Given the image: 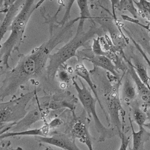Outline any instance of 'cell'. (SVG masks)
Instances as JSON below:
<instances>
[{
  "instance_id": "obj_2",
  "label": "cell",
  "mask_w": 150,
  "mask_h": 150,
  "mask_svg": "<svg viewBox=\"0 0 150 150\" xmlns=\"http://www.w3.org/2000/svg\"><path fill=\"white\" fill-rule=\"evenodd\" d=\"M35 0H26L22 9L13 21L9 30L11 34L8 39L1 44L0 49L1 60L6 68L9 66V59L12 53L18 50L23 39V36L28 22L33 12L36 10L45 0H39L35 3Z\"/></svg>"
},
{
  "instance_id": "obj_5",
  "label": "cell",
  "mask_w": 150,
  "mask_h": 150,
  "mask_svg": "<svg viewBox=\"0 0 150 150\" xmlns=\"http://www.w3.org/2000/svg\"><path fill=\"white\" fill-rule=\"evenodd\" d=\"M36 94V90L27 93L21 97L0 103L1 125L18 123L27 114L26 105Z\"/></svg>"
},
{
  "instance_id": "obj_6",
  "label": "cell",
  "mask_w": 150,
  "mask_h": 150,
  "mask_svg": "<svg viewBox=\"0 0 150 150\" xmlns=\"http://www.w3.org/2000/svg\"><path fill=\"white\" fill-rule=\"evenodd\" d=\"M125 73V71L124 72L122 77L118 79L111 87L110 90L107 94V107L110 118V124L112 125V128L117 132L120 137H121L123 132L122 129V125L120 118V112H121L122 113L124 110L120 99L119 89Z\"/></svg>"
},
{
  "instance_id": "obj_11",
  "label": "cell",
  "mask_w": 150,
  "mask_h": 150,
  "mask_svg": "<svg viewBox=\"0 0 150 150\" xmlns=\"http://www.w3.org/2000/svg\"><path fill=\"white\" fill-rule=\"evenodd\" d=\"M86 59L91 62L93 65L100 67L110 73L111 75L118 77V73L117 71V67L111 60L108 57L104 55L94 54V56L89 57V58H87Z\"/></svg>"
},
{
  "instance_id": "obj_10",
  "label": "cell",
  "mask_w": 150,
  "mask_h": 150,
  "mask_svg": "<svg viewBox=\"0 0 150 150\" xmlns=\"http://www.w3.org/2000/svg\"><path fill=\"white\" fill-rule=\"evenodd\" d=\"M76 74H77V76H79L81 79H83L87 83V84L89 86L90 89L91 90V91H93L94 95V97L97 99V101L98 102V104L101 108V110L103 111L104 114L105 116V118L107 121L108 122V124H110V122L109 121V119L108 118V115L107 113L105 111V110L104 109L103 105H102L100 100L99 99V97L97 91V88H96V85L93 83V82L92 81L91 78H90V73L88 70H87V69L86 67V66L81 63H79L77 64L76 67H75V70H74Z\"/></svg>"
},
{
  "instance_id": "obj_1",
  "label": "cell",
  "mask_w": 150,
  "mask_h": 150,
  "mask_svg": "<svg viewBox=\"0 0 150 150\" xmlns=\"http://www.w3.org/2000/svg\"><path fill=\"white\" fill-rule=\"evenodd\" d=\"M79 17L73 19L64 26L52 31L49 39L35 48L27 54H21L16 66L8 71L0 88L1 101L13 96L18 90L30 80L38 78L46 70V64L51 52L59 44L72 34V28L79 21Z\"/></svg>"
},
{
  "instance_id": "obj_26",
  "label": "cell",
  "mask_w": 150,
  "mask_h": 150,
  "mask_svg": "<svg viewBox=\"0 0 150 150\" xmlns=\"http://www.w3.org/2000/svg\"><path fill=\"white\" fill-rule=\"evenodd\" d=\"M62 123V120L60 118H56L53 119V120H52L49 123V125L50 127V128H54L56 127L59 126Z\"/></svg>"
},
{
  "instance_id": "obj_27",
  "label": "cell",
  "mask_w": 150,
  "mask_h": 150,
  "mask_svg": "<svg viewBox=\"0 0 150 150\" xmlns=\"http://www.w3.org/2000/svg\"><path fill=\"white\" fill-rule=\"evenodd\" d=\"M144 127H145L146 128H147L149 130H150V121L146 124H144Z\"/></svg>"
},
{
  "instance_id": "obj_15",
  "label": "cell",
  "mask_w": 150,
  "mask_h": 150,
  "mask_svg": "<svg viewBox=\"0 0 150 150\" xmlns=\"http://www.w3.org/2000/svg\"><path fill=\"white\" fill-rule=\"evenodd\" d=\"M89 0H76L77 6L79 8L80 19L77 26L76 32L80 33L84 31V21L88 19H91V14L89 11L88 3Z\"/></svg>"
},
{
  "instance_id": "obj_16",
  "label": "cell",
  "mask_w": 150,
  "mask_h": 150,
  "mask_svg": "<svg viewBox=\"0 0 150 150\" xmlns=\"http://www.w3.org/2000/svg\"><path fill=\"white\" fill-rule=\"evenodd\" d=\"M134 67L141 81L150 89V78L148 75L146 67L137 58H133Z\"/></svg>"
},
{
  "instance_id": "obj_18",
  "label": "cell",
  "mask_w": 150,
  "mask_h": 150,
  "mask_svg": "<svg viewBox=\"0 0 150 150\" xmlns=\"http://www.w3.org/2000/svg\"><path fill=\"white\" fill-rule=\"evenodd\" d=\"M117 9L120 11H127L129 12L134 18L136 19L138 16V11L135 6L134 0H120Z\"/></svg>"
},
{
  "instance_id": "obj_23",
  "label": "cell",
  "mask_w": 150,
  "mask_h": 150,
  "mask_svg": "<svg viewBox=\"0 0 150 150\" xmlns=\"http://www.w3.org/2000/svg\"><path fill=\"white\" fill-rule=\"evenodd\" d=\"M59 77L62 81L66 83L68 82L70 80V76L68 73L64 70L60 71L59 72Z\"/></svg>"
},
{
  "instance_id": "obj_29",
  "label": "cell",
  "mask_w": 150,
  "mask_h": 150,
  "mask_svg": "<svg viewBox=\"0 0 150 150\" xmlns=\"http://www.w3.org/2000/svg\"><path fill=\"white\" fill-rule=\"evenodd\" d=\"M95 0H89V1L90 2H93V1H94Z\"/></svg>"
},
{
  "instance_id": "obj_28",
  "label": "cell",
  "mask_w": 150,
  "mask_h": 150,
  "mask_svg": "<svg viewBox=\"0 0 150 150\" xmlns=\"http://www.w3.org/2000/svg\"><path fill=\"white\" fill-rule=\"evenodd\" d=\"M4 1V0H1V4H2V2Z\"/></svg>"
},
{
  "instance_id": "obj_8",
  "label": "cell",
  "mask_w": 150,
  "mask_h": 150,
  "mask_svg": "<svg viewBox=\"0 0 150 150\" xmlns=\"http://www.w3.org/2000/svg\"><path fill=\"white\" fill-rule=\"evenodd\" d=\"M26 0H16L7 9L3 21L1 22L0 27V38L1 40L4 36L10 29L13 21L19 12Z\"/></svg>"
},
{
  "instance_id": "obj_17",
  "label": "cell",
  "mask_w": 150,
  "mask_h": 150,
  "mask_svg": "<svg viewBox=\"0 0 150 150\" xmlns=\"http://www.w3.org/2000/svg\"><path fill=\"white\" fill-rule=\"evenodd\" d=\"M132 116L134 121L138 125L139 129L144 128L147 119V115L137 105L132 106Z\"/></svg>"
},
{
  "instance_id": "obj_25",
  "label": "cell",
  "mask_w": 150,
  "mask_h": 150,
  "mask_svg": "<svg viewBox=\"0 0 150 150\" xmlns=\"http://www.w3.org/2000/svg\"><path fill=\"white\" fill-rule=\"evenodd\" d=\"M140 42L141 44L139 43V45L146 51V53L150 56V44L145 39H142Z\"/></svg>"
},
{
  "instance_id": "obj_24",
  "label": "cell",
  "mask_w": 150,
  "mask_h": 150,
  "mask_svg": "<svg viewBox=\"0 0 150 150\" xmlns=\"http://www.w3.org/2000/svg\"><path fill=\"white\" fill-rule=\"evenodd\" d=\"M120 0H110L111 5V8L112 11V17L115 20H117V16L115 15V9H117Z\"/></svg>"
},
{
  "instance_id": "obj_30",
  "label": "cell",
  "mask_w": 150,
  "mask_h": 150,
  "mask_svg": "<svg viewBox=\"0 0 150 150\" xmlns=\"http://www.w3.org/2000/svg\"><path fill=\"white\" fill-rule=\"evenodd\" d=\"M50 150H53V149H50Z\"/></svg>"
},
{
  "instance_id": "obj_9",
  "label": "cell",
  "mask_w": 150,
  "mask_h": 150,
  "mask_svg": "<svg viewBox=\"0 0 150 150\" xmlns=\"http://www.w3.org/2000/svg\"><path fill=\"white\" fill-rule=\"evenodd\" d=\"M71 134L74 138H77L85 144L88 150H94L90 132L86 125L80 120H77L71 128Z\"/></svg>"
},
{
  "instance_id": "obj_21",
  "label": "cell",
  "mask_w": 150,
  "mask_h": 150,
  "mask_svg": "<svg viewBox=\"0 0 150 150\" xmlns=\"http://www.w3.org/2000/svg\"><path fill=\"white\" fill-rule=\"evenodd\" d=\"M129 37H130V39H131L132 43H134V45H135V46L136 47V48L137 49V50H138L139 52V53L141 54V55L142 56V57L144 58V59H145V60L146 61V63L148 64L149 67L150 68V60H149V59H148V56H147V55H146L145 52H144V51L143 50L142 47L139 45V44L138 42H137L131 36H129Z\"/></svg>"
},
{
  "instance_id": "obj_19",
  "label": "cell",
  "mask_w": 150,
  "mask_h": 150,
  "mask_svg": "<svg viewBox=\"0 0 150 150\" xmlns=\"http://www.w3.org/2000/svg\"><path fill=\"white\" fill-rule=\"evenodd\" d=\"M62 108H67L71 110L76 108L74 102L66 100H52L49 103V108L52 110H57Z\"/></svg>"
},
{
  "instance_id": "obj_7",
  "label": "cell",
  "mask_w": 150,
  "mask_h": 150,
  "mask_svg": "<svg viewBox=\"0 0 150 150\" xmlns=\"http://www.w3.org/2000/svg\"><path fill=\"white\" fill-rule=\"evenodd\" d=\"M74 138L64 134H56L51 137L36 136V139L40 143L53 145L64 150H81L76 145Z\"/></svg>"
},
{
  "instance_id": "obj_22",
  "label": "cell",
  "mask_w": 150,
  "mask_h": 150,
  "mask_svg": "<svg viewBox=\"0 0 150 150\" xmlns=\"http://www.w3.org/2000/svg\"><path fill=\"white\" fill-rule=\"evenodd\" d=\"M120 138L121 139V142L120 147L118 150H127L129 142V137H125L124 132H122Z\"/></svg>"
},
{
  "instance_id": "obj_3",
  "label": "cell",
  "mask_w": 150,
  "mask_h": 150,
  "mask_svg": "<svg viewBox=\"0 0 150 150\" xmlns=\"http://www.w3.org/2000/svg\"><path fill=\"white\" fill-rule=\"evenodd\" d=\"M100 28L96 24L91 25L86 31L76 32L74 36L56 52L50 54L46 67L48 77L53 79L61 66L68 60L76 56L77 50L96 35L101 33Z\"/></svg>"
},
{
  "instance_id": "obj_14",
  "label": "cell",
  "mask_w": 150,
  "mask_h": 150,
  "mask_svg": "<svg viewBox=\"0 0 150 150\" xmlns=\"http://www.w3.org/2000/svg\"><path fill=\"white\" fill-rule=\"evenodd\" d=\"M137 91L136 86L127 70L124 74V80L122 87V97L124 101L127 103L133 101L137 96Z\"/></svg>"
},
{
  "instance_id": "obj_20",
  "label": "cell",
  "mask_w": 150,
  "mask_h": 150,
  "mask_svg": "<svg viewBox=\"0 0 150 150\" xmlns=\"http://www.w3.org/2000/svg\"><path fill=\"white\" fill-rule=\"evenodd\" d=\"M75 1H76V0H69L64 16H63L62 19L60 22H58V25L59 26H64L67 22V21L70 17V13L71 7H72L73 4Z\"/></svg>"
},
{
  "instance_id": "obj_13",
  "label": "cell",
  "mask_w": 150,
  "mask_h": 150,
  "mask_svg": "<svg viewBox=\"0 0 150 150\" xmlns=\"http://www.w3.org/2000/svg\"><path fill=\"white\" fill-rule=\"evenodd\" d=\"M132 136V148L131 150H145V144L149 139L150 134L144 128L139 129V131H135L131 118L129 117Z\"/></svg>"
},
{
  "instance_id": "obj_4",
  "label": "cell",
  "mask_w": 150,
  "mask_h": 150,
  "mask_svg": "<svg viewBox=\"0 0 150 150\" xmlns=\"http://www.w3.org/2000/svg\"><path fill=\"white\" fill-rule=\"evenodd\" d=\"M72 81L77 93L78 98L84 109L87 112L88 115L90 117L92 116L94 120L96 129L99 134V141H104L106 139L113 137L115 135L114 129L112 127L110 128L105 127L100 121L97 114L96 107L97 99L92 96L90 91L87 89L81 79H80L81 85V87L74 79H72Z\"/></svg>"
},
{
  "instance_id": "obj_12",
  "label": "cell",
  "mask_w": 150,
  "mask_h": 150,
  "mask_svg": "<svg viewBox=\"0 0 150 150\" xmlns=\"http://www.w3.org/2000/svg\"><path fill=\"white\" fill-rule=\"evenodd\" d=\"M50 127L49 123H45L42 127L39 128H35L32 129H28L25 131H17V132H4L1 134L0 138L2 139L5 138L11 137L18 136H25V135H34L38 137H47L49 134Z\"/></svg>"
}]
</instances>
